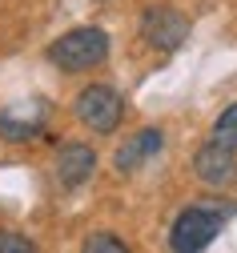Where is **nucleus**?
<instances>
[{
  "label": "nucleus",
  "mask_w": 237,
  "mask_h": 253,
  "mask_svg": "<svg viewBox=\"0 0 237 253\" xmlns=\"http://www.w3.org/2000/svg\"><path fill=\"white\" fill-rule=\"evenodd\" d=\"M233 149H221L217 141H209L205 149H197V157H193V169H197V177L205 181V185H225L233 173H237V161H233Z\"/></svg>",
  "instance_id": "5"
},
{
  "label": "nucleus",
  "mask_w": 237,
  "mask_h": 253,
  "mask_svg": "<svg viewBox=\"0 0 237 253\" xmlns=\"http://www.w3.org/2000/svg\"><path fill=\"white\" fill-rule=\"evenodd\" d=\"M141 37L161 48V52H173L185 37H189V20L177 12V8H145L141 16Z\"/></svg>",
  "instance_id": "4"
},
{
  "label": "nucleus",
  "mask_w": 237,
  "mask_h": 253,
  "mask_svg": "<svg viewBox=\"0 0 237 253\" xmlns=\"http://www.w3.org/2000/svg\"><path fill=\"white\" fill-rule=\"evenodd\" d=\"M93 169H96V153L89 145H64L60 157H56V177H60V185H69V189L85 185L93 177Z\"/></svg>",
  "instance_id": "6"
},
{
  "label": "nucleus",
  "mask_w": 237,
  "mask_h": 253,
  "mask_svg": "<svg viewBox=\"0 0 237 253\" xmlns=\"http://www.w3.org/2000/svg\"><path fill=\"white\" fill-rule=\"evenodd\" d=\"M37 245H32L28 237H20V233H0V253H32Z\"/></svg>",
  "instance_id": "11"
},
{
  "label": "nucleus",
  "mask_w": 237,
  "mask_h": 253,
  "mask_svg": "<svg viewBox=\"0 0 237 253\" xmlns=\"http://www.w3.org/2000/svg\"><path fill=\"white\" fill-rule=\"evenodd\" d=\"M85 249L89 253H125V241H117L113 233H96V237L85 241Z\"/></svg>",
  "instance_id": "10"
},
{
  "label": "nucleus",
  "mask_w": 237,
  "mask_h": 253,
  "mask_svg": "<svg viewBox=\"0 0 237 253\" xmlns=\"http://www.w3.org/2000/svg\"><path fill=\"white\" fill-rule=\"evenodd\" d=\"M213 141H217L221 149H233V153H237V105H229V109L217 117V125H213Z\"/></svg>",
  "instance_id": "9"
},
{
  "label": "nucleus",
  "mask_w": 237,
  "mask_h": 253,
  "mask_svg": "<svg viewBox=\"0 0 237 253\" xmlns=\"http://www.w3.org/2000/svg\"><path fill=\"white\" fill-rule=\"evenodd\" d=\"M45 133V105H32V113L4 109L0 113V137L4 141H37Z\"/></svg>",
  "instance_id": "7"
},
{
  "label": "nucleus",
  "mask_w": 237,
  "mask_h": 253,
  "mask_svg": "<svg viewBox=\"0 0 237 253\" xmlns=\"http://www.w3.org/2000/svg\"><path fill=\"white\" fill-rule=\"evenodd\" d=\"M225 201H201L193 209H185L177 221H173V233H169V245H173L177 253H197L205 249L217 233H221V221L229 209H221Z\"/></svg>",
  "instance_id": "1"
},
{
  "label": "nucleus",
  "mask_w": 237,
  "mask_h": 253,
  "mask_svg": "<svg viewBox=\"0 0 237 253\" xmlns=\"http://www.w3.org/2000/svg\"><path fill=\"white\" fill-rule=\"evenodd\" d=\"M161 141H165L161 129H141L133 141L121 145V153H117V169H121V173H133L137 165H145L153 153H161Z\"/></svg>",
  "instance_id": "8"
},
{
  "label": "nucleus",
  "mask_w": 237,
  "mask_h": 253,
  "mask_svg": "<svg viewBox=\"0 0 237 253\" xmlns=\"http://www.w3.org/2000/svg\"><path fill=\"white\" fill-rule=\"evenodd\" d=\"M109 56V37L100 28H73L64 33L52 48H48V60L64 73H85V69H96L100 60Z\"/></svg>",
  "instance_id": "2"
},
{
  "label": "nucleus",
  "mask_w": 237,
  "mask_h": 253,
  "mask_svg": "<svg viewBox=\"0 0 237 253\" xmlns=\"http://www.w3.org/2000/svg\"><path fill=\"white\" fill-rule=\"evenodd\" d=\"M77 117L89 125L93 133H113L121 125V117H125V105H121V97L109 84H89L77 97Z\"/></svg>",
  "instance_id": "3"
}]
</instances>
